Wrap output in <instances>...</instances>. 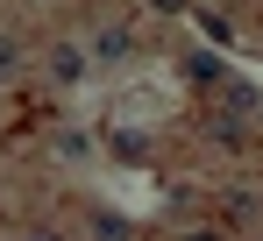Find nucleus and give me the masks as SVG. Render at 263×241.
I'll return each instance as SVG.
<instances>
[{"label":"nucleus","instance_id":"obj_1","mask_svg":"<svg viewBox=\"0 0 263 241\" xmlns=\"http://www.w3.org/2000/svg\"><path fill=\"white\" fill-rule=\"evenodd\" d=\"M92 234H100V241H128V227H121V220H107V213H100V220H92Z\"/></svg>","mask_w":263,"mask_h":241},{"label":"nucleus","instance_id":"obj_2","mask_svg":"<svg viewBox=\"0 0 263 241\" xmlns=\"http://www.w3.org/2000/svg\"><path fill=\"white\" fill-rule=\"evenodd\" d=\"M192 241H214V234H192Z\"/></svg>","mask_w":263,"mask_h":241}]
</instances>
